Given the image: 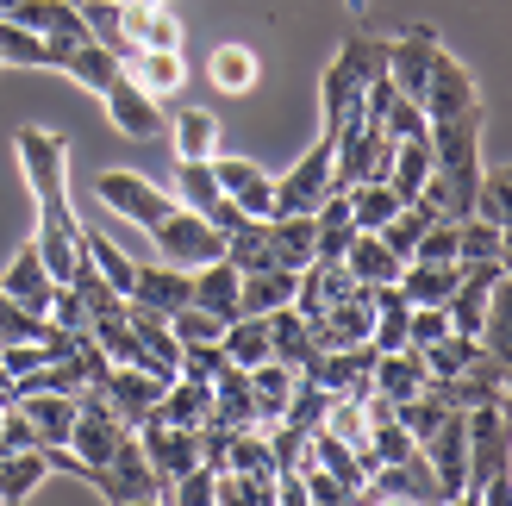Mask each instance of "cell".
Here are the masks:
<instances>
[{
    "mask_svg": "<svg viewBox=\"0 0 512 506\" xmlns=\"http://www.w3.org/2000/svg\"><path fill=\"white\" fill-rule=\"evenodd\" d=\"M19 150V169H25V188L38 194V250L57 282H69V269L82 263V232L88 225L75 219V200H69V144L44 125H19L13 132Z\"/></svg>",
    "mask_w": 512,
    "mask_h": 506,
    "instance_id": "1",
    "label": "cell"
},
{
    "mask_svg": "<svg viewBox=\"0 0 512 506\" xmlns=\"http://www.w3.org/2000/svg\"><path fill=\"white\" fill-rule=\"evenodd\" d=\"M88 488H94L100 500H113V506H144V500H163V475L144 463L138 432H125L119 450L94 469V482H88Z\"/></svg>",
    "mask_w": 512,
    "mask_h": 506,
    "instance_id": "2",
    "label": "cell"
},
{
    "mask_svg": "<svg viewBox=\"0 0 512 506\" xmlns=\"http://www.w3.org/2000/svg\"><path fill=\"white\" fill-rule=\"evenodd\" d=\"M431 388H438V400H444V407H456V413H469V407H506V350L481 344L469 369L438 375Z\"/></svg>",
    "mask_w": 512,
    "mask_h": 506,
    "instance_id": "3",
    "label": "cell"
},
{
    "mask_svg": "<svg viewBox=\"0 0 512 506\" xmlns=\"http://www.w3.org/2000/svg\"><path fill=\"white\" fill-rule=\"evenodd\" d=\"M150 244H157L163 263H175V269H200V263H213L225 250V238L200 213H188V207H169L157 225H150Z\"/></svg>",
    "mask_w": 512,
    "mask_h": 506,
    "instance_id": "4",
    "label": "cell"
},
{
    "mask_svg": "<svg viewBox=\"0 0 512 506\" xmlns=\"http://www.w3.org/2000/svg\"><path fill=\"white\" fill-rule=\"evenodd\" d=\"M500 288H506V257L463 263V275H456V288H450V300H444L450 332L481 338V319H488V307H494V294H500Z\"/></svg>",
    "mask_w": 512,
    "mask_h": 506,
    "instance_id": "5",
    "label": "cell"
},
{
    "mask_svg": "<svg viewBox=\"0 0 512 506\" xmlns=\"http://www.w3.org/2000/svg\"><path fill=\"white\" fill-rule=\"evenodd\" d=\"M100 100H107V119L119 125L125 138H138V144H157V138H169V113L157 107V94H144L132 75H113L107 88H100Z\"/></svg>",
    "mask_w": 512,
    "mask_h": 506,
    "instance_id": "6",
    "label": "cell"
},
{
    "mask_svg": "<svg viewBox=\"0 0 512 506\" xmlns=\"http://www.w3.org/2000/svg\"><path fill=\"white\" fill-rule=\"evenodd\" d=\"M94 194H100V207H107V213L144 225V232L175 207V194H163L157 182H144V175H132V169H107V175L94 182Z\"/></svg>",
    "mask_w": 512,
    "mask_h": 506,
    "instance_id": "7",
    "label": "cell"
},
{
    "mask_svg": "<svg viewBox=\"0 0 512 506\" xmlns=\"http://www.w3.org/2000/svg\"><path fill=\"white\" fill-rule=\"evenodd\" d=\"M356 500H419V506H431V500H444V488H438V475H431L425 450H413V457H400V463H375Z\"/></svg>",
    "mask_w": 512,
    "mask_h": 506,
    "instance_id": "8",
    "label": "cell"
},
{
    "mask_svg": "<svg viewBox=\"0 0 512 506\" xmlns=\"http://www.w3.org/2000/svg\"><path fill=\"white\" fill-rule=\"evenodd\" d=\"M481 88H475V75L450 57V50L438 44V57H431V75H425V88H419V107H425V125L431 119H450V113H463L475 107Z\"/></svg>",
    "mask_w": 512,
    "mask_h": 506,
    "instance_id": "9",
    "label": "cell"
},
{
    "mask_svg": "<svg viewBox=\"0 0 512 506\" xmlns=\"http://www.w3.org/2000/svg\"><path fill=\"white\" fill-rule=\"evenodd\" d=\"M313 382L325 388V394H356L363 400L369 394V382H375V344L363 338V344H331V350H319L313 357Z\"/></svg>",
    "mask_w": 512,
    "mask_h": 506,
    "instance_id": "10",
    "label": "cell"
},
{
    "mask_svg": "<svg viewBox=\"0 0 512 506\" xmlns=\"http://www.w3.org/2000/svg\"><path fill=\"white\" fill-rule=\"evenodd\" d=\"M163 388H169V375L138 369V363H113V369H107V382H100V394L113 400V413H119L125 425H144L150 413H157Z\"/></svg>",
    "mask_w": 512,
    "mask_h": 506,
    "instance_id": "11",
    "label": "cell"
},
{
    "mask_svg": "<svg viewBox=\"0 0 512 506\" xmlns=\"http://www.w3.org/2000/svg\"><path fill=\"white\" fill-rule=\"evenodd\" d=\"M325 188H331V144L319 138V144L275 182V213H313L319 200H325ZM275 213H269V219H275Z\"/></svg>",
    "mask_w": 512,
    "mask_h": 506,
    "instance_id": "12",
    "label": "cell"
},
{
    "mask_svg": "<svg viewBox=\"0 0 512 506\" xmlns=\"http://www.w3.org/2000/svg\"><path fill=\"white\" fill-rule=\"evenodd\" d=\"M425 463H431V475H438V488H444V500H463V463H469V419L463 413H444V425L431 432L425 444Z\"/></svg>",
    "mask_w": 512,
    "mask_h": 506,
    "instance_id": "13",
    "label": "cell"
},
{
    "mask_svg": "<svg viewBox=\"0 0 512 506\" xmlns=\"http://www.w3.org/2000/svg\"><path fill=\"white\" fill-rule=\"evenodd\" d=\"M213 175H219L225 200H232L244 219H269L275 213V182H269L263 163H250V157H213Z\"/></svg>",
    "mask_w": 512,
    "mask_h": 506,
    "instance_id": "14",
    "label": "cell"
},
{
    "mask_svg": "<svg viewBox=\"0 0 512 506\" xmlns=\"http://www.w3.org/2000/svg\"><path fill=\"white\" fill-rule=\"evenodd\" d=\"M431 57H438V25H406V32L388 44V82L419 100L425 75H431Z\"/></svg>",
    "mask_w": 512,
    "mask_h": 506,
    "instance_id": "15",
    "label": "cell"
},
{
    "mask_svg": "<svg viewBox=\"0 0 512 506\" xmlns=\"http://www.w3.org/2000/svg\"><path fill=\"white\" fill-rule=\"evenodd\" d=\"M119 32L132 50H182V25L163 0H119Z\"/></svg>",
    "mask_w": 512,
    "mask_h": 506,
    "instance_id": "16",
    "label": "cell"
},
{
    "mask_svg": "<svg viewBox=\"0 0 512 506\" xmlns=\"http://www.w3.org/2000/svg\"><path fill=\"white\" fill-rule=\"evenodd\" d=\"M188 294H194V269H175V263H138L132 294H125V300H144V307H157V313H175V307H188Z\"/></svg>",
    "mask_w": 512,
    "mask_h": 506,
    "instance_id": "17",
    "label": "cell"
},
{
    "mask_svg": "<svg viewBox=\"0 0 512 506\" xmlns=\"http://www.w3.org/2000/svg\"><path fill=\"white\" fill-rule=\"evenodd\" d=\"M0 288H7L25 313H44V307H50V294H57V275H50V263H44V250H38V244H25L19 257H13V269L0 275Z\"/></svg>",
    "mask_w": 512,
    "mask_h": 506,
    "instance_id": "18",
    "label": "cell"
},
{
    "mask_svg": "<svg viewBox=\"0 0 512 506\" xmlns=\"http://www.w3.org/2000/svg\"><path fill=\"white\" fill-rule=\"evenodd\" d=\"M263 244L275 269H306L313 263V213H275L263 219Z\"/></svg>",
    "mask_w": 512,
    "mask_h": 506,
    "instance_id": "19",
    "label": "cell"
},
{
    "mask_svg": "<svg viewBox=\"0 0 512 506\" xmlns=\"http://www.w3.org/2000/svg\"><path fill=\"white\" fill-rule=\"evenodd\" d=\"M263 319H269V357H275V363H288L294 375L313 369V357H319L313 325H306L294 307H275V313H263Z\"/></svg>",
    "mask_w": 512,
    "mask_h": 506,
    "instance_id": "20",
    "label": "cell"
},
{
    "mask_svg": "<svg viewBox=\"0 0 512 506\" xmlns=\"http://www.w3.org/2000/svg\"><path fill=\"white\" fill-rule=\"evenodd\" d=\"M456 275H463V263H400L394 275V288L406 294V307H444L450 288H456Z\"/></svg>",
    "mask_w": 512,
    "mask_h": 506,
    "instance_id": "21",
    "label": "cell"
},
{
    "mask_svg": "<svg viewBox=\"0 0 512 506\" xmlns=\"http://www.w3.org/2000/svg\"><path fill=\"white\" fill-rule=\"evenodd\" d=\"M431 382V369L413 344H400V350H375V394H388V400H406V394H419Z\"/></svg>",
    "mask_w": 512,
    "mask_h": 506,
    "instance_id": "22",
    "label": "cell"
},
{
    "mask_svg": "<svg viewBox=\"0 0 512 506\" xmlns=\"http://www.w3.org/2000/svg\"><path fill=\"white\" fill-rule=\"evenodd\" d=\"M132 82L144 88V94H182V82H188V63H182V50H132V57L119 63Z\"/></svg>",
    "mask_w": 512,
    "mask_h": 506,
    "instance_id": "23",
    "label": "cell"
},
{
    "mask_svg": "<svg viewBox=\"0 0 512 506\" xmlns=\"http://www.w3.org/2000/svg\"><path fill=\"white\" fill-rule=\"evenodd\" d=\"M13 407L25 413V425L38 432V450L44 444H69V425H75V394H19Z\"/></svg>",
    "mask_w": 512,
    "mask_h": 506,
    "instance_id": "24",
    "label": "cell"
},
{
    "mask_svg": "<svg viewBox=\"0 0 512 506\" xmlns=\"http://www.w3.org/2000/svg\"><path fill=\"white\" fill-rule=\"evenodd\" d=\"M213 419L232 425V432H244V425H256V394H250V369L225 363L213 375Z\"/></svg>",
    "mask_w": 512,
    "mask_h": 506,
    "instance_id": "25",
    "label": "cell"
},
{
    "mask_svg": "<svg viewBox=\"0 0 512 506\" xmlns=\"http://www.w3.org/2000/svg\"><path fill=\"white\" fill-rule=\"evenodd\" d=\"M194 307H207L213 319H238V269L225 263V257H213V263H200L194 269Z\"/></svg>",
    "mask_w": 512,
    "mask_h": 506,
    "instance_id": "26",
    "label": "cell"
},
{
    "mask_svg": "<svg viewBox=\"0 0 512 506\" xmlns=\"http://www.w3.org/2000/svg\"><path fill=\"white\" fill-rule=\"evenodd\" d=\"M294 275L300 269H250L238 275V313H275V307H288L294 300Z\"/></svg>",
    "mask_w": 512,
    "mask_h": 506,
    "instance_id": "27",
    "label": "cell"
},
{
    "mask_svg": "<svg viewBox=\"0 0 512 506\" xmlns=\"http://www.w3.org/2000/svg\"><path fill=\"white\" fill-rule=\"evenodd\" d=\"M219 350H225V363L256 369V363L269 357V319H263V313H238V319H225Z\"/></svg>",
    "mask_w": 512,
    "mask_h": 506,
    "instance_id": "28",
    "label": "cell"
},
{
    "mask_svg": "<svg viewBox=\"0 0 512 506\" xmlns=\"http://www.w3.org/2000/svg\"><path fill=\"white\" fill-rule=\"evenodd\" d=\"M294 382H300V375H294L288 363H275V357H263V363L250 369V394H256V425H275V419H281V407H288Z\"/></svg>",
    "mask_w": 512,
    "mask_h": 506,
    "instance_id": "29",
    "label": "cell"
},
{
    "mask_svg": "<svg viewBox=\"0 0 512 506\" xmlns=\"http://www.w3.org/2000/svg\"><path fill=\"white\" fill-rule=\"evenodd\" d=\"M425 175H431V138H400L394 144V163H388V188H394L400 207H406V200H419Z\"/></svg>",
    "mask_w": 512,
    "mask_h": 506,
    "instance_id": "30",
    "label": "cell"
},
{
    "mask_svg": "<svg viewBox=\"0 0 512 506\" xmlns=\"http://www.w3.org/2000/svg\"><path fill=\"white\" fill-rule=\"evenodd\" d=\"M169 138H175V157H219V119L207 107H175Z\"/></svg>",
    "mask_w": 512,
    "mask_h": 506,
    "instance_id": "31",
    "label": "cell"
},
{
    "mask_svg": "<svg viewBox=\"0 0 512 506\" xmlns=\"http://www.w3.org/2000/svg\"><path fill=\"white\" fill-rule=\"evenodd\" d=\"M207 75H213V88H219V94H250V88H256V75H263V63H256V50H250V44H219L213 57H207Z\"/></svg>",
    "mask_w": 512,
    "mask_h": 506,
    "instance_id": "32",
    "label": "cell"
},
{
    "mask_svg": "<svg viewBox=\"0 0 512 506\" xmlns=\"http://www.w3.org/2000/svg\"><path fill=\"white\" fill-rule=\"evenodd\" d=\"M157 413H163L169 425H207V419H213V388H207V382H188V375H175V382L163 388V400H157Z\"/></svg>",
    "mask_w": 512,
    "mask_h": 506,
    "instance_id": "33",
    "label": "cell"
},
{
    "mask_svg": "<svg viewBox=\"0 0 512 506\" xmlns=\"http://www.w3.org/2000/svg\"><path fill=\"white\" fill-rule=\"evenodd\" d=\"M313 463H319L325 475H338V482L350 488V500L363 494V482H369V475H363V457H356V444H344V438H331L325 425H313Z\"/></svg>",
    "mask_w": 512,
    "mask_h": 506,
    "instance_id": "34",
    "label": "cell"
},
{
    "mask_svg": "<svg viewBox=\"0 0 512 506\" xmlns=\"http://www.w3.org/2000/svg\"><path fill=\"white\" fill-rule=\"evenodd\" d=\"M344 269H350V282H394L400 275V257L388 244H381L375 232H356L350 250H344Z\"/></svg>",
    "mask_w": 512,
    "mask_h": 506,
    "instance_id": "35",
    "label": "cell"
},
{
    "mask_svg": "<svg viewBox=\"0 0 512 506\" xmlns=\"http://www.w3.org/2000/svg\"><path fill=\"white\" fill-rule=\"evenodd\" d=\"M50 475L44 450H0V500H25Z\"/></svg>",
    "mask_w": 512,
    "mask_h": 506,
    "instance_id": "36",
    "label": "cell"
},
{
    "mask_svg": "<svg viewBox=\"0 0 512 506\" xmlns=\"http://www.w3.org/2000/svg\"><path fill=\"white\" fill-rule=\"evenodd\" d=\"M63 75H75V82H82V88H94V94H100V88H107L113 75H119V57H113V50L100 44V38H82V44L69 50Z\"/></svg>",
    "mask_w": 512,
    "mask_h": 506,
    "instance_id": "37",
    "label": "cell"
},
{
    "mask_svg": "<svg viewBox=\"0 0 512 506\" xmlns=\"http://www.w3.org/2000/svg\"><path fill=\"white\" fill-rule=\"evenodd\" d=\"M488 257H506V225H488V219H456V263H488Z\"/></svg>",
    "mask_w": 512,
    "mask_h": 506,
    "instance_id": "38",
    "label": "cell"
},
{
    "mask_svg": "<svg viewBox=\"0 0 512 506\" xmlns=\"http://www.w3.org/2000/svg\"><path fill=\"white\" fill-rule=\"evenodd\" d=\"M394 213H400V200H394L388 182H356V188H350V219H356V232H381Z\"/></svg>",
    "mask_w": 512,
    "mask_h": 506,
    "instance_id": "39",
    "label": "cell"
},
{
    "mask_svg": "<svg viewBox=\"0 0 512 506\" xmlns=\"http://www.w3.org/2000/svg\"><path fill=\"white\" fill-rule=\"evenodd\" d=\"M82 250H88V263L107 275V288H119V294H132V275H138V263L125 257V250L113 244V238H100V232H82Z\"/></svg>",
    "mask_w": 512,
    "mask_h": 506,
    "instance_id": "40",
    "label": "cell"
},
{
    "mask_svg": "<svg viewBox=\"0 0 512 506\" xmlns=\"http://www.w3.org/2000/svg\"><path fill=\"white\" fill-rule=\"evenodd\" d=\"M475 350H481V338H469V332H444L438 344H425L419 357H425V369H431V382H438V375L469 369V363H475Z\"/></svg>",
    "mask_w": 512,
    "mask_h": 506,
    "instance_id": "41",
    "label": "cell"
},
{
    "mask_svg": "<svg viewBox=\"0 0 512 506\" xmlns=\"http://www.w3.org/2000/svg\"><path fill=\"white\" fill-rule=\"evenodd\" d=\"M0 69H44V38L0 19Z\"/></svg>",
    "mask_w": 512,
    "mask_h": 506,
    "instance_id": "42",
    "label": "cell"
},
{
    "mask_svg": "<svg viewBox=\"0 0 512 506\" xmlns=\"http://www.w3.org/2000/svg\"><path fill=\"white\" fill-rule=\"evenodd\" d=\"M325 407H331V394L313 382V375H300L294 394H288V407H281V419L300 425V432H313V425H325Z\"/></svg>",
    "mask_w": 512,
    "mask_h": 506,
    "instance_id": "43",
    "label": "cell"
},
{
    "mask_svg": "<svg viewBox=\"0 0 512 506\" xmlns=\"http://www.w3.org/2000/svg\"><path fill=\"white\" fill-rule=\"evenodd\" d=\"M325 432H331V438H344V444H363V438H369V413H363V400H356V394H331V407H325Z\"/></svg>",
    "mask_w": 512,
    "mask_h": 506,
    "instance_id": "44",
    "label": "cell"
},
{
    "mask_svg": "<svg viewBox=\"0 0 512 506\" xmlns=\"http://www.w3.org/2000/svg\"><path fill=\"white\" fill-rule=\"evenodd\" d=\"M169 332H175V344H213L225 332V319H213L207 307H194V300H188V307L169 313Z\"/></svg>",
    "mask_w": 512,
    "mask_h": 506,
    "instance_id": "45",
    "label": "cell"
},
{
    "mask_svg": "<svg viewBox=\"0 0 512 506\" xmlns=\"http://www.w3.org/2000/svg\"><path fill=\"white\" fill-rule=\"evenodd\" d=\"M219 369H225L219 338H213V344H182V357H175V375H188V382H207V388H213Z\"/></svg>",
    "mask_w": 512,
    "mask_h": 506,
    "instance_id": "46",
    "label": "cell"
},
{
    "mask_svg": "<svg viewBox=\"0 0 512 506\" xmlns=\"http://www.w3.org/2000/svg\"><path fill=\"white\" fill-rule=\"evenodd\" d=\"M300 488H306V506H344V500H350V488L338 482V475H325L313 457L300 463Z\"/></svg>",
    "mask_w": 512,
    "mask_h": 506,
    "instance_id": "47",
    "label": "cell"
},
{
    "mask_svg": "<svg viewBox=\"0 0 512 506\" xmlns=\"http://www.w3.org/2000/svg\"><path fill=\"white\" fill-rule=\"evenodd\" d=\"M413 257L419 263H456V219H431Z\"/></svg>",
    "mask_w": 512,
    "mask_h": 506,
    "instance_id": "48",
    "label": "cell"
},
{
    "mask_svg": "<svg viewBox=\"0 0 512 506\" xmlns=\"http://www.w3.org/2000/svg\"><path fill=\"white\" fill-rule=\"evenodd\" d=\"M444 332H450V313L444 307H413V313H406V344H413V350L438 344Z\"/></svg>",
    "mask_w": 512,
    "mask_h": 506,
    "instance_id": "49",
    "label": "cell"
},
{
    "mask_svg": "<svg viewBox=\"0 0 512 506\" xmlns=\"http://www.w3.org/2000/svg\"><path fill=\"white\" fill-rule=\"evenodd\" d=\"M506 194H512V188H506V175H500V169H494V175H481V188H475V207H469V213H475V219H488V225H506Z\"/></svg>",
    "mask_w": 512,
    "mask_h": 506,
    "instance_id": "50",
    "label": "cell"
},
{
    "mask_svg": "<svg viewBox=\"0 0 512 506\" xmlns=\"http://www.w3.org/2000/svg\"><path fill=\"white\" fill-rule=\"evenodd\" d=\"M0 400H7V407H13V375H7V369H0Z\"/></svg>",
    "mask_w": 512,
    "mask_h": 506,
    "instance_id": "51",
    "label": "cell"
},
{
    "mask_svg": "<svg viewBox=\"0 0 512 506\" xmlns=\"http://www.w3.org/2000/svg\"><path fill=\"white\" fill-rule=\"evenodd\" d=\"M13 7H19V0H0V19H7V13H13Z\"/></svg>",
    "mask_w": 512,
    "mask_h": 506,
    "instance_id": "52",
    "label": "cell"
},
{
    "mask_svg": "<svg viewBox=\"0 0 512 506\" xmlns=\"http://www.w3.org/2000/svg\"><path fill=\"white\" fill-rule=\"evenodd\" d=\"M0 419H7V400H0Z\"/></svg>",
    "mask_w": 512,
    "mask_h": 506,
    "instance_id": "53",
    "label": "cell"
}]
</instances>
